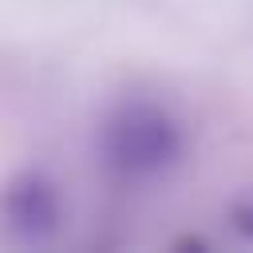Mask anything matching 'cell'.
<instances>
[{
  "mask_svg": "<svg viewBox=\"0 0 253 253\" xmlns=\"http://www.w3.org/2000/svg\"><path fill=\"white\" fill-rule=\"evenodd\" d=\"M229 221H233V229H237V233L253 237V194H245V198H237V202H233Z\"/></svg>",
  "mask_w": 253,
  "mask_h": 253,
  "instance_id": "3",
  "label": "cell"
},
{
  "mask_svg": "<svg viewBox=\"0 0 253 253\" xmlns=\"http://www.w3.org/2000/svg\"><path fill=\"white\" fill-rule=\"evenodd\" d=\"M59 221H63V206H59L55 182H47L43 174L28 170L8 186V194H4V225H8V233L16 241L40 245V241L55 237Z\"/></svg>",
  "mask_w": 253,
  "mask_h": 253,
  "instance_id": "2",
  "label": "cell"
},
{
  "mask_svg": "<svg viewBox=\"0 0 253 253\" xmlns=\"http://www.w3.org/2000/svg\"><path fill=\"white\" fill-rule=\"evenodd\" d=\"M186 138L178 119L154 103V99H123L99 130V154L103 166L126 182V186H146L166 178L182 162Z\"/></svg>",
  "mask_w": 253,
  "mask_h": 253,
  "instance_id": "1",
  "label": "cell"
}]
</instances>
